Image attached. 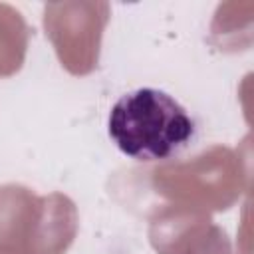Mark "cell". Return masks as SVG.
Here are the masks:
<instances>
[{"instance_id":"1","label":"cell","mask_w":254,"mask_h":254,"mask_svg":"<svg viewBox=\"0 0 254 254\" xmlns=\"http://www.w3.org/2000/svg\"><path fill=\"white\" fill-rule=\"evenodd\" d=\"M121 153L137 161H161L183 151L194 137V121L167 91L139 87L121 95L107 121Z\"/></svg>"}]
</instances>
